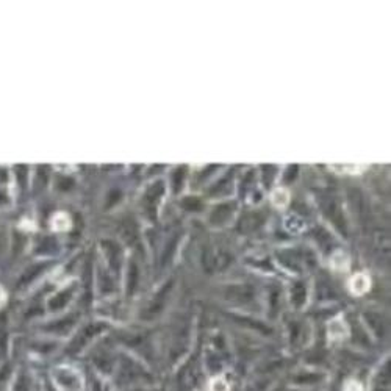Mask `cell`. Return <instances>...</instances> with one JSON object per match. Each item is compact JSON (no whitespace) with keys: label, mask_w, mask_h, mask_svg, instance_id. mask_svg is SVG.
<instances>
[{"label":"cell","mask_w":391,"mask_h":391,"mask_svg":"<svg viewBox=\"0 0 391 391\" xmlns=\"http://www.w3.org/2000/svg\"><path fill=\"white\" fill-rule=\"evenodd\" d=\"M52 377L60 391H81L85 387L80 372L72 368H66V366L55 368L52 371Z\"/></svg>","instance_id":"1"},{"label":"cell","mask_w":391,"mask_h":391,"mask_svg":"<svg viewBox=\"0 0 391 391\" xmlns=\"http://www.w3.org/2000/svg\"><path fill=\"white\" fill-rule=\"evenodd\" d=\"M349 287H351V291L354 294L360 296V294H365V293L371 288V280L366 274H355L352 277L351 283H349Z\"/></svg>","instance_id":"2"},{"label":"cell","mask_w":391,"mask_h":391,"mask_svg":"<svg viewBox=\"0 0 391 391\" xmlns=\"http://www.w3.org/2000/svg\"><path fill=\"white\" fill-rule=\"evenodd\" d=\"M72 225V221L71 218L66 215V213H56L53 218H52V227L53 230H69Z\"/></svg>","instance_id":"3"},{"label":"cell","mask_w":391,"mask_h":391,"mask_svg":"<svg viewBox=\"0 0 391 391\" xmlns=\"http://www.w3.org/2000/svg\"><path fill=\"white\" fill-rule=\"evenodd\" d=\"M332 168L337 172H347V174H358L365 169V166L362 165H332Z\"/></svg>","instance_id":"4"},{"label":"cell","mask_w":391,"mask_h":391,"mask_svg":"<svg viewBox=\"0 0 391 391\" xmlns=\"http://www.w3.org/2000/svg\"><path fill=\"white\" fill-rule=\"evenodd\" d=\"M288 199H290V196L288 193L279 188V190H275V193L272 194V202H274V205L277 207H285L288 203Z\"/></svg>","instance_id":"5"},{"label":"cell","mask_w":391,"mask_h":391,"mask_svg":"<svg viewBox=\"0 0 391 391\" xmlns=\"http://www.w3.org/2000/svg\"><path fill=\"white\" fill-rule=\"evenodd\" d=\"M210 390H211V391H229V387H227V384H225V380H224V379L218 377V379H215V380L210 384Z\"/></svg>","instance_id":"6"},{"label":"cell","mask_w":391,"mask_h":391,"mask_svg":"<svg viewBox=\"0 0 391 391\" xmlns=\"http://www.w3.org/2000/svg\"><path fill=\"white\" fill-rule=\"evenodd\" d=\"M346 391H362V385L358 384V382H355V380H351L346 385Z\"/></svg>","instance_id":"7"},{"label":"cell","mask_w":391,"mask_h":391,"mask_svg":"<svg viewBox=\"0 0 391 391\" xmlns=\"http://www.w3.org/2000/svg\"><path fill=\"white\" fill-rule=\"evenodd\" d=\"M5 300H6V294H5V291L0 288V307L5 304Z\"/></svg>","instance_id":"8"}]
</instances>
